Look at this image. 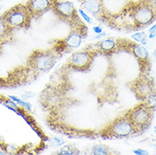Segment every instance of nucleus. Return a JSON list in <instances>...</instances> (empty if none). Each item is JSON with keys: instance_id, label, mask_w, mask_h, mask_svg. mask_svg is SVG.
Instances as JSON below:
<instances>
[{"instance_id": "f257e3e1", "label": "nucleus", "mask_w": 156, "mask_h": 155, "mask_svg": "<svg viewBox=\"0 0 156 155\" xmlns=\"http://www.w3.org/2000/svg\"><path fill=\"white\" fill-rule=\"evenodd\" d=\"M70 28V33L65 38L56 39L52 46V48L59 58L67 54H71L75 49L78 48L87 36V27L82 21Z\"/></svg>"}, {"instance_id": "f03ea898", "label": "nucleus", "mask_w": 156, "mask_h": 155, "mask_svg": "<svg viewBox=\"0 0 156 155\" xmlns=\"http://www.w3.org/2000/svg\"><path fill=\"white\" fill-rule=\"evenodd\" d=\"M155 108L144 102L136 105L126 113V117L133 125L135 133L141 134L150 127L154 115Z\"/></svg>"}, {"instance_id": "7ed1b4c3", "label": "nucleus", "mask_w": 156, "mask_h": 155, "mask_svg": "<svg viewBox=\"0 0 156 155\" xmlns=\"http://www.w3.org/2000/svg\"><path fill=\"white\" fill-rule=\"evenodd\" d=\"M117 50L125 51L134 56L138 63L140 74L148 75L151 69V60L148 49L144 45L136 42H132L128 39H117Z\"/></svg>"}, {"instance_id": "20e7f679", "label": "nucleus", "mask_w": 156, "mask_h": 155, "mask_svg": "<svg viewBox=\"0 0 156 155\" xmlns=\"http://www.w3.org/2000/svg\"><path fill=\"white\" fill-rule=\"evenodd\" d=\"M1 16L14 31L28 30L31 27V17L26 4H17L4 12Z\"/></svg>"}, {"instance_id": "39448f33", "label": "nucleus", "mask_w": 156, "mask_h": 155, "mask_svg": "<svg viewBox=\"0 0 156 155\" xmlns=\"http://www.w3.org/2000/svg\"><path fill=\"white\" fill-rule=\"evenodd\" d=\"M59 57L51 48L47 50H34L27 58V65L35 72H48L56 65Z\"/></svg>"}, {"instance_id": "423d86ee", "label": "nucleus", "mask_w": 156, "mask_h": 155, "mask_svg": "<svg viewBox=\"0 0 156 155\" xmlns=\"http://www.w3.org/2000/svg\"><path fill=\"white\" fill-rule=\"evenodd\" d=\"M135 133L133 125L126 115L117 117L100 132V136L105 139H122Z\"/></svg>"}, {"instance_id": "0eeeda50", "label": "nucleus", "mask_w": 156, "mask_h": 155, "mask_svg": "<svg viewBox=\"0 0 156 155\" xmlns=\"http://www.w3.org/2000/svg\"><path fill=\"white\" fill-rule=\"evenodd\" d=\"M97 55L96 52L87 48L82 50L75 51L71 53V55L67 59L64 67L73 71L85 72L91 69L94 58L97 57Z\"/></svg>"}, {"instance_id": "6e6552de", "label": "nucleus", "mask_w": 156, "mask_h": 155, "mask_svg": "<svg viewBox=\"0 0 156 155\" xmlns=\"http://www.w3.org/2000/svg\"><path fill=\"white\" fill-rule=\"evenodd\" d=\"M128 6L133 16L136 31L147 27L156 19V15L154 10L140 0L137 3L129 4Z\"/></svg>"}, {"instance_id": "1a4fd4ad", "label": "nucleus", "mask_w": 156, "mask_h": 155, "mask_svg": "<svg viewBox=\"0 0 156 155\" xmlns=\"http://www.w3.org/2000/svg\"><path fill=\"white\" fill-rule=\"evenodd\" d=\"M128 87L141 102H145L152 94L156 93L154 80L148 75L140 74L138 77L129 82Z\"/></svg>"}, {"instance_id": "9d476101", "label": "nucleus", "mask_w": 156, "mask_h": 155, "mask_svg": "<svg viewBox=\"0 0 156 155\" xmlns=\"http://www.w3.org/2000/svg\"><path fill=\"white\" fill-rule=\"evenodd\" d=\"M53 11L58 19L73 27L82 22L78 9L74 4L68 0H58L54 6Z\"/></svg>"}, {"instance_id": "9b49d317", "label": "nucleus", "mask_w": 156, "mask_h": 155, "mask_svg": "<svg viewBox=\"0 0 156 155\" xmlns=\"http://www.w3.org/2000/svg\"><path fill=\"white\" fill-rule=\"evenodd\" d=\"M104 2L105 0H83L81 6L99 21L106 23L110 14L106 10Z\"/></svg>"}, {"instance_id": "f8f14e48", "label": "nucleus", "mask_w": 156, "mask_h": 155, "mask_svg": "<svg viewBox=\"0 0 156 155\" xmlns=\"http://www.w3.org/2000/svg\"><path fill=\"white\" fill-rule=\"evenodd\" d=\"M58 0H27L26 6L31 14L32 19H40L47 12L53 10Z\"/></svg>"}, {"instance_id": "ddd939ff", "label": "nucleus", "mask_w": 156, "mask_h": 155, "mask_svg": "<svg viewBox=\"0 0 156 155\" xmlns=\"http://www.w3.org/2000/svg\"><path fill=\"white\" fill-rule=\"evenodd\" d=\"M86 48L90 50L96 52L98 55L100 54V55L109 56L117 50L116 40L111 38V37L105 38L96 43L89 44Z\"/></svg>"}, {"instance_id": "4468645a", "label": "nucleus", "mask_w": 156, "mask_h": 155, "mask_svg": "<svg viewBox=\"0 0 156 155\" xmlns=\"http://www.w3.org/2000/svg\"><path fill=\"white\" fill-rule=\"evenodd\" d=\"M15 31L0 16V43L3 45L12 43L15 40Z\"/></svg>"}, {"instance_id": "2eb2a0df", "label": "nucleus", "mask_w": 156, "mask_h": 155, "mask_svg": "<svg viewBox=\"0 0 156 155\" xmlns=\"http://www.w3.org/2000/svg\"><path fill=\"white\" fill-rule=\"evenodd\" d=\"M91 154L93 155H109L112 154V152L107 145L98 144L95 145L91 149Z\"/></svg>"}, {"instance_id": "dca6fc26", "label": "nucleus", "mask_w": 156, "mask_h": 155, "mask_svg": "<svg viewBox=\"0 0 156 155\" xmlns=\"http://www.w3.org/2000/svg\"><path fill=\"white\" fill-rule=\"evenodd\" d=\"M56 153L58 155H76L80 153V150L73 145H66L60 147Z\"/></svg>"}, {"instance_id": "f3484780", "label": "nucleus", "mask_w": 156, "mask_h": 155, "mask_svg": "<svg viewBox=\"0 0 156 155\" xmlns=\"http://www.w3.org/2000/svg\"><path fill=\"white\" fill-rule=\"evenodd\" d=\"M132 38L136 42V43H138L142 44V45H147L148 43V34L145 32V31H136V33H134L132 36Z\"/></svg>"}, {"instance_id": "a211bd4d", "label": "nucleus", "mask_w": 156, "mask_h": 155, "mask_svg": "<svg viewBox=\"0 0 156 155\" xmlns=\"http://www.w3.org/2000/svg\"><path fill=\"white\" fill-rule=\"evenodd\" d=\"M9 97L10 99H12L14 102H16V104L19 105V106H21V107L24 108V109H27V110H29V111H31V104H29V103H27V102H25L24 100L20 99L19 97H17L16 96H12V95H10V96H9Z\"/></svg>"}, {"instance_id": "6ab92c4d", "label": "nucleus", "mask_w": 156, "mask_h": 155, "mask_svg": "<svg viewBox=\"0 0 156 155\" xmlns=\"http://www.w3.org/2000/svg\"><path fill=\"white\" fill-rule=\"evenodd\" d=\"M78 13H79V16L82 17V19H84L85 21H86L87 23L91 24L93 22V19H92V17H90L87 14L86 12L84 11L82 9H78Z\"/></svg>"}, {"instance_id": "aec40b11", "label": "nucleus", "mask_w": 156, "mask_h": 155, "mask_svg": "<svg viewBox=\"0 0 156 155\" xmlns=\"http://www.w3.org/2000/svg\"><path fill=\"white\" fill-rule=\"evenodd\" d=\"M140 1L144 2L147 5H148L154 10V12L155 13L156 15V0H140Z\"/></svg>"}, {"instance_id": "412c9836", "label": "nucleus", "mask_w": 156, "mask_h": 155, "mask_svg": "<svg viewBox=\"0 0 156 155\" xmlns=\"http://www.w3.org/2000/svg\"><path fill=\"white\" fill-rule=\"evenodd\" d=\"M156 36V24L154 25L152 27H150L148 29V38L153 39Z\"/></svg>"}, {"instance_id": "4be33fe9", "label": "nucleus", "mask_w": 156, "mask_h": 155, "mask_svg": "<svg viewBox=\"0 0 156 155\" xmlns=\"http://www.w3.org/2000/svg\"><path fill=\"white\" fill-rule=\"evenodd\" d=\"M53 144L56 146V147H60V146H62L65 144V141L62 139H60V138H58V137H54L53 139Z\"/></svg>"}, {"instance_id": "5701e85b", "label": "nucleus", "mask_w": 156, "mask_h": 155, "mask_svg": "<svg viewBox=\"0 0 156 155\" xmlns=\"http://www.w3.org/2000/svg\"><path fill=\"white\" fill-rule=\"evenodd\" d=\"M133 153L134 154L136 155H146L148 154V153L147 150H144V149H142V148H138V149H134L133 151Z\"/></svg>"}, {"instance_id": "b1692460", "label": "nucleus", "mask_w": 156, "mask_h": 155, "mask_svg": "<svg viewBox=\"0 0 156 155\" xmlns=\"http://www.w3.org/2000/svg\"><path fill=\"white\" fill-rule=\"evenodd\" d=\"M32 96H34V94H33V93H30V92H27V93L22 94V95H21V97H22V99H23V100H26V99H29V98H31Z\"/></svg>"}, {"instance_id": "393cba45", "label": "nucleus", "mask_w": 156, "mask_h": 155, "mask_svg": "<svg viewBox=\"0 0 156 155\" xmlns=\"http://www.w3.org/2000/svg\"><path fill=\"white\" fill-rule=\"evenodd\" d=\"M93 30H94V31L96 33V34H99V33H101V32H103V28L101 27V26H94V28H93Z\"/></svg>"}, {"instance_id": "a878e982", "label": "nucleus", "mask_w": 156, "mask_h": 155, "mask_svg": "<svg viewBox=\"0 0 156 155\" xmlns=\"http://www.w3.org/2000/svg\"><path fill=\"white\" fill-rule=\"evenodd\" d=\"M106 37V33L105 31H103L101 33H99V34H97V36L95 37V38L96 39H101L103 37Z\"/></svg>"}, {"instance_id": "bb28decb", "label": "nucleus", "mask_w": 156, "mask_h": 155, "mask_svg": "<svg viewBox=\"0 0 156 155\" xmlns=\"http://www.w3.org/2000/svg\"><path fill=\"white\" fill-rule=\"evenodd\" d=\"M3 48H4V45L0 43V55L3 54Z\"/></svg>"}, {"instance_id": "cd10ccee", "label": "nucleus", "mask_w": 156, "mask_h": 155, "mask_svg": "<svg viewBox=\"0 0 156 155\" xmlns=\"http://www.w3.org/2000/svg\"><path fill=\"white\" fill-rule=\"evenodd\" d=\"M153 58H154V60H155L156 61V49L154 51V52H153Z\"/></svg>"}, {"instance_id": "c85d7f7f", "label": "nucleus", "mask_w": 156, "mask_h": 155, "mask_svg": "<svg viewBox=\"0 0 156 155\" xmlns=\"http://www.w3.org/2000/svg\"><path fill=\"white\" fill-rule=\"evenodd\" d=\"M78 1H79V2H80V3H81V2H82V1H83V0H78Z\"/></svg>"}, {"instance_id": "c756f323", "label": "nucleus", "mask_w": 156, "mask_h": 155, "mask_svg": "<svg viewBox=\"0 0 156 155\" xmlns=\"http://www.w3.org/2000/svg\"><path fill=\"white\" fill-rule=\"evenodd\" d=\"M2 9V6H1V5H0V9Z\"/></svg>"}]
</instances>
